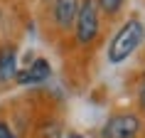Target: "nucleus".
Listing matches in <instances>:
<instances>
[{"mask_svg": "<svg viewBox=\"0 0 145 138\" xmlns=\"http://www.w3.org/2000/svg\"><path fill=\"white\" fill-rule=\"evenodd\" d=\"M96 5H99V12H103L108 17H116L123 10L125 0H96Z\"/></svg>", "mask_w": 145, "mask_h": 138, "instance_id": "nucleus-7", "label": "nucleus"}, {"mask_svg": "<svg viewBox=\"0 0 145 138\" xmlns=\"http://www.w3.org/2000/svg\"><path fill=\"white\" fill-rule=\"evenodd\" d=\"M15 72H17V49L12 45L0 47V81L15 79Z\"/></svg>", "mask_w": 145, "mask_h": 138, "instance_id": "nucleus-6", "label": "nucleus"}, {"mask_svg": "<svg viewBox=\"0 0 145 138\" xmlns=\"http://www.w3.org/2000/svg\"><path fill=\"white\" fill-rule=\"evenodd\" d=\"M138 114L145 121V84H140V89H138Z\"/></svg>", "mask_w": 145, "mask_h": 138, "instance_id": "nucleus-8", "label": "nucleus"}, {"mask_svg": "<svg viewBox=\"0 0 145 138\" xmlns=\"http://www.w3.org/2000/svg\"><path fill=\"white\" fill-rule=\"evenodd\" d=\"M49 74H52L49 62H47L44 57H37L30 67L17 69V72H15V81H17V84H22V86H27V84H42V81L49 79Z\"/></svg>", "mask_w": 145, "mask_h": 138, "instance_id": "nucleus-4", "label": "nucleus"}, {"mask_svg": "<svg viewBox=\"0 0 145 138\" xmlns=\"http://www.w3.org/2000/svg\"><path fill=\"white\" fill-rule=\"evenodd\" d=\"M67 138H84V136H81V133H69Z\"/></svg>", "mask_w": 145, "mask_h": 138, "instance_id": "nucleus-10", "label": "nucleus"}, {"mask_svg": "<svg viewBox=\"0 0 145 138\" xmlns=\"http://www.w3.org/2000/svg\"><path fill=\"white\" fill-rule=\"evenodd\" d=\"M145 121L138 111H121V114L108 116L106 123L101 126V138H143Z\"/></svg>", "mask_w": 145, "mask_h": 138, "instance_id": "nucleus-2", "label": "nucleus"}, {"mask_svg": "<svg viewBox=\"0 0 145 138\" xmlns=\"http://www.w3.org/2000/svg\"><path fill=\"white\" fill-rule=\"evenodd\" d=\"M143 84H145V72H143Z\"/></svg>", "mask_w": 145, "mask_h": 138, "instance_id": "nucleus-11", "label": "nucleus"}, {"mask_svg": "<svg viewBox=\"0 0 145 138\" xmlns=\"http://www.w3.org/2000/svg\"><path fill=\"white\" fill-rule=\"evenodd\" d=\"M101 12L96 0H81L79 3V12H76V22H74V35H76L79 45H93L96 37L101 32Z\"/></svg>", "mask_w": 145, "mask_h": 138, "instance_id": "nucleus-3", "label": "nucleus"}, {"mask_svg": "<svg viewBox=\"0 0 145 138\" xmlns=\"http://www.w3.org/2000/svg\"><path fill=\"white\" fill-rule=\"evenodd\" d=\"M0 138H17V133L10 128L8 121H0Z\"/></svg>", "mask_w": 145, "mask_h": 138, "instance_id": "nucleus-9", "label": "nucleus"}, {"mask_svg": "<svg viewBox=\"0 0 145 138\" xmlns=\"http://www.w3.org/2000/svg\"><path fill=\"white\" fill-rule=\"evenodd\" d=\"M79 3L81 0H54L52 3V17L59 30H71L76 22Z\"/></svg>", "mask_w": 145, "mask_h": 138, "instance_id": "nucleus-5", "label": "nucleus"}, {"mask_svg": "<svg viewBox=\"0 0 145 138\" xmlns=\"http://www.w3.org/2000/svg\"><path fill=\"white\" fill-rule=\"evenodd\" d=\"M145 39V25L140 17H128L125 22L116 30L113 39L108 42V49H106V59L111 64H123V62L133 57L135 49L143 45Z\"/></svg>", "mask_w": 145, "mask_h": 138, "instance_id": "nucleus-1", "label": "nucleus"}]
</instances>
